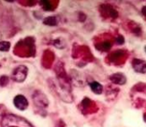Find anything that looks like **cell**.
I'll list each match as a JSON object with an SVG mask.
<instances>
[{"label": "cell", "instance_id": "cell-1", "mask_svg": "<svg viewBox=\"0 0 146 127\" xmlns=\"http://www.w3.org/2000/svg\"><path fill=\"white\" fill-rule=\"evenodd\" d=\"M55 88L57 89V93L60 98L64 100L65 102L70 103L73 101V97L71 95V90H70V84L68 81V79L64 76L58 77L57 83L55 84Z\"/></svg>", "mask_w": 146, "mask_h": 127}, {"label": "cell", "instance_id": "cell-2", "mask_svg": "<svg viewBox=\"0 0 146 127\" xmlns=\"http://www.w3.org/2000/svg\"><path fill=\"white\" fill-rule=\"evenodd\" d=\"M1 127H33V125L22 117L8 114L2 117Z\"/></svg>", "mask_w": 146, "mask_h": 127}, {"label": "cell", "instance_id": "cell-3", "mask_svg": "<svg viewBox=\"0 0 146 127\" xmlns=\"http://www.w3.org/2000/svg\"><path fill=\"white\" fill-rule=\"evenodd\" d=\"M32 98L35 106L36 108V109H38V113L41 114L42 116H45L46 109H47L49 105L48 98L46 97V95L40 91H36L33 93Z\"/></svg>", "mask_w": 146, "mask_h": 127}, {"label": "cell", "instance_id": "cell-4", "mask_svg": "<svg viewBox=\"0 0 146 127\" xmlns=\"http://www.w3.org/2000/svg\"><path fill=\"white\" fill-rule=\"evenodd\" d=\"M28 68L25 65H19L17 66L12 72V79L16 82H23L25 81L27 77Z\"/></svg>", "mask_w": 146, "mask_h": 127}, {"label": "cell", "instance_id": "cell-5", "mask_svg": "<svg viewBox=\"0 0 146 127\" xmlns=\"http://www.w3.org/2000/svg\"><path fill=\"white\" fill-rule=\"evenodd\" d=\"M99 11H100L101 15L104 18H111V19H116L118 17V12L110 4H102L99 6Z\"/></svg>", "mask_w": 146, "mask_h": 127}, {"label": "cell", "instance_id": "cell-6", "mask_svg": "<svg viewBox=\"0 0 146 127\" xmlns=\"http://www.w3.org/2000/svg\"><path fill=\"white\" fill-rule=\"evenodd\" d=\"M110 58V61L111 63H114V64H122L125 62V58H127V53H125V51H115L110 54L109 56Z\"/></svg>", "mask_w": 146, "mask_h": 127}, {"label": "cell", "instance_id": "cell-7", "mask_svg": "<svg viewBox=\"0 0 146 127\" xmlns=\"http://www.w3.org/2000/svg\"><path fill=\"white\" fill-rule=\"evenodd\" d=\"M13 104L19 110H25L28 106V101L24 95H16L13 99Z\"/></svg>", "mask_w": 146, "mask_h": 127}, {"label": "cell", "instance_id": "cell-8", "mask_svg": "<svg viewBox=\"0 0 146 127\" xmlns=\"http://www.w3.org/2000/svg\"><path fill=\"white\" fill-rule=\"evenodd\" d=\"M132 67L138 73H146V62L144 60L135 58L132 61Z\"/></svg>", "mask_w": 146, "mask_h": 127}, {"label": "cell", "instance_id": "cell-9", "mask_svg": "<svg viewBox=\"0 0 146 127\" xmlns=\"http://www.w3.org/2000/svg\"><path fill=\"white\" fill-rule=\"evenodd\" d=\"M109 79L112 83L117 85H124L127 82V78L123 73H114V74L110 76Z\"/></svg>", "mask_w": 146, "mask_h": 127}, {"label": "cell", "instance_id": "cell-10", "mask_svg": "<svg viewBox=\"0 0 146 127\" xmlns=\"http://www.w3.org/2000/svg\"><path fill=\"white\" fill-rule=\"evenodd\" d=\"M111 46H112V43L110 40L101 41V42H99L96 45L97 49L99 50V51H101V52H108L109 50L111 48Z\"/></svg>", "mask_w": 146, "mask_h": 127}, {"label": "cell", "instance_id": "cell-11", "mask_svg": "<svg viewBox=\"0 0 146 127\" xmlns=\"http://www.w3.org/2000/svg\"><path fill=\"white\" fill-rule=\"evenodd\" d=\"M90 88L97 95H101L102 92H103V86L98 81H92L90 83Z\"/></svg>", "mask_w": 146, "mask_h": 127}, {"label": "cell", "instance_id": "cell-12", "mask_svg": "<svg viewBox=\"0 0 146 127\" xmlns=\"http://www.w3.org/2000/svg\"><path fill=\"white\" fill-rule=\"evenodd\" d=\"M43 23L46 25H49V26H54L58 23V21L55 16H51V17L46 18L44 21H43Z\"/></svg>", "mask_w": 146, "mask_h": 127}, {"label": "cell", "instance_id": "cell-13", "mask_svg": "<svg viewBox=\"0 0 146 127\" xmlns=\"http://www.w3.org/2000/svg\"><path fill=\"white\" fill-rule=\"evenodd\" d=\"M40 5L43 8V9L46 11H52L54 9L52 3L48 1V0H42V1H40Z\"/></svg>", "mask_w": 146, "mask_h": 127}, {"label": "cell", "instance_id": "cell-14", "mask_svg": "<svg viewBox=\"0 0 146 127\" xmlns=\"http://www.w3.org/2000/svg\"><path fill=\"white\" fill-rule=\"evenodd\" d=\"M11 48V43L9 41H0V52H8Z\"/></svg>", "mask_w": 146, "mask_h": 127}, {"label": "cell", "instance_id": "cell-15", "mask_svg": "<svg viewBox=\"0 0 146 127\" xmlns=\"http://www.w3.org/2000/svg\"><path fill=\"white\" fill-rule=\"evenodd\" d=\"M9 83V78L8 77H6V76H3L1 77V79H0V85L1 86H6L7 84Z\"/></svg>", "mask_w": 146, "mask_h": 127}, {"label": "cell", "instance_id": "cell-16", "mask_svg": "<svg viewBox=\"0 0 146 127\" xmlns=\"http://www.w3.org/2000/svg\"><path fill=\"white\" fill-rule=\"evenodd\" d=\"M115 41H116V43H117V44H124L125 38H124V36L120 35V36H118L117 38H116Z\"/></svg>", "mask_w": 146, "mask_h": 127}, {"label": "cell", "instance_id": "cell-17", "mask_svg": "<svg viewBox=\"0 0 146 127\" xmlns=\"http://www.w3.org/2000/svg\"><path fill=\"white\" fill-rule=\"evenodd\" d=\"M141 13L146 17V6H144L143 8L141 9Z\"/></svg>", "mask_w": 146, "mask_h": 127}, {"label": "cell", "instance_id": "cell-18", "mask_svg": "<svg viewBox=\"0 0 146 127\" xmlns=\"http://www.w3.org/2000/svg\"><path fill=\"white\" fill-rule=\"evenodd\" d=\"M2 115H3V108L0 106V118H2Z\"/></svg>", "mask_w": 146, "mask_h": 127}, {"label": "cell", "instance_id": "cell-19", "mask_svg": "<svg viewBox=\"0 0 146 127\" xmlns=\"http://www.w3.org/2000/svg\"><path fill=\"white\" fill-rule=\"evenodd\" d=\"M143 120H144V122H146V112L144 113V115H143Z\"/></svg>", "mask_w": 146, "mask_h": 127}, {"label": "cell", "instance_id": "cell-20", "mask_svg": "<svg viewBox=\"0 0 146 127\" xmlns=\"http://www.w3.org/2000/svg\"><path fill=\"white\" fill-rule=\"evenodd\" d=\"M1 38H2V35H1V33H0V39H1Z\"/></svg>", "mask_w": 146, "mask_h": 127}, {"label": "cell", "instance_id": "cell-21", "mask_svg": "<svg viewBox=\"0 0 146 127\" xmlns=\"http://www.w3.org/2000/svg\"><path fill=\"white\" fill-rule=\"evenodd\" d=\"M145 51H146V47H145Z\"/></svg>", "mask_w": 146, "mask_h": 127}]
</instances>
